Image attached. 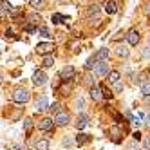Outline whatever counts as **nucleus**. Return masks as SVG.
I'll list each match as a JSON object with an SVG mask.
<instances>
[{
  "instance_id": "c756f323",
  "label": "nucleus",
  "mask_w": 150,
  "mask_h": 150,
  "mask_svg": "<svg viewBox=\"0 0 150 150\" xmlns=\"http://www.w3.org/2000/svg\"><path fill=\"white\" fill-rule=\"evenodd\" d=\"M40 33H42V36H49V29H47V27H42Z\"/></svg>"
},
{
  "instance_id": "cd10ccee",
  "label": "nucleus",
  "mask_w": 150,
  "mask_h": 150,
  "mask_svg": "<svg viewBox=\"0 0 150 150\" xmlns=\"http://www.w3.org/2000/svg\"><path fill=\"white\" fill-rule=\"evenodd\" d=\"M29 20H31V22H35V24H38V22H40L42 18H40L38 15H31V16H29Z\"/></svg>"
},
{
  "instance_id": "ddd939ff",
  "label": "nucleus",
  "mask_w": 150,
  "mask_h": 150,
  "mask_svg": "<svg viewBox=\"0 0 150 150\" xmlns=\"http://www.w3.org/2000/svg\"><path fill=\"white\" fill-rule=\"evenodd\" d=\"M87 123H89V117L87 116H85V114H80L78 116V130H81V128H85V127H87Z\"/></svg>"
},
{
  "instance_id": "412c9836",
  "label": "nucleus",
  "mask_w": 150,
  "mask_h": 150,
  "mask_svg": "<svg viewBox=\"0 0 150 150\" xmlns=\"http://www.w3.org/2000/svg\"><path fill=\"white\" fill-rule=\"evenodd\" d=\"M141 92L145 96H150V81H143L141 83Z\"/></svg>"
},
{
  "instance_id": "2f4dec72",
  "label": "nucleus",
  "mask_w": 150,
  "mask_h": 150,
  "mask_svg": "<svg viewBox=\"0 0 150 150\" xmlns=\"http://www.w3.org/2000/svg\"><path fill=\"white\" fill-rule=\"evenodd\" d=\"M58 107H60V105H58V103H52V105H51V107H49V109H51V110H58Z\"/></svg>"
},
{
  "instance_id": "1a4fd4ad",
  "label": "nucleus",
  "mask_w": 150,
  "mask_h": 150,
  "mask_svg": "<svg viewBox=\"0 0 150 150\" xmlns=\"http://www.w3.org/2000/svg\"><path fill=\"white\" fill-rule=\"evenodd\" d=\"M127 40H128V44L130 45H137L139 44V33H137V29H130L127 33Z\"/></svg>"
},
{
  "instance_id": "2eb2a0df",
  "label": "nucleus",
  "mask_w": 150,
  "mask_h": 150,
  "mask_svg": "<svg viewBox=\"0 0 150 150\" xmlns=\"http://www.w3.org/2000/svg\"><path fill=\"white\" fill-rule=\"evenodd\" d=\"M110 134H112V141L114 143H120V134H121V130L117 127H112L110 128Z\"/></svg>"
},
{
  "instance_id": "7c9ffc66",
  "label": "nucleus",
  "mask_w": 150,
  "mask_h": 150,
  "mask_svg": "<svg viewBox=\"0 0 150 150\" xmlns=\"http://www.w3.org/2000/svg\"><path fill=\"white\" fill-rule=\"evenodd\" d=\"M9 150H22V146H20V145H11Z\"/></svg>"
},
{
  "instance_id": "9d476101",
  "label": "nucleus",
  "mask_w": 150,
  "mask_h": 150,
  "mask_svg": "<svg viewBox=\"0 0 150 150\" xmlns=\"http://www.w3.org/2000/svg\"><path fill=\"white\" fill-rule=\"evenodd\" d=\"M47 107H49V103H47V98H45V96L38 98V100H36V103H35V109H36V110H45Z\"/></svg>"
},
{
  "instance_id": "7ed1b4c3",
  "label": "nucleus",
  "mask_w": 150,
  "mask_h": 150,
  "mask_svg": "<svg viewBox=\"0 0 150 150\" xmlns=\"http://www.w3.org/2000/svg\"><path fill=\"white\" fill-rule=\"evenodd\" d=\"M52 49H54V44H51V42H40L36 45L38 54H49V52H52Z\"/></svg>"
},
{
  "instance_id": "f03ea898",
  "label": "nucleus",
  "mask_w": 150,
  "mask_h": 150,
  "mask_svg": "<svg viewBox=\"0 0 150 150\" xmlns=\"http://www.w3.org/2000/svg\"><path fill=\"white\" fill-rule=\"evenodd\" d=\"M29 98H31V94L27 89H15V92H13V101H16V103H27Z\"/></svg>"
},
{
  "instance_id": "4468645a",
  "label": "nucleus",
  "mask_w": 150,
  "mask_h": 150,
  "mask_svg": "<svg viewBox=\"0 0 150 150\" xmlns=\"http://www.w3.org/2000/svg\"><path fill=\"white\" fill-rule=\"evenodd\" d=\"M72 87H74V81H72V80H69L67 83H63V85H62L60 92H62V94H69V92L72 91Z\"/></svg>"
},
{
  "instance_id": "6ab92c4d",
  "label": "nucleus",
  "mask_w": 150,
  "mask_h": 150,
  "mask_svg": "<svg viewBox=\"0 0 150 150\" xmlns=\"http://www.w3.org/2000/svg\"><path fill=\"white\" fill-rule=\"evenodd\" d=\"M89 139H91V136H87V134H78L76 143H78V145H83V143H87Z\"/></svg>"
},
{
  "instance_id": "c9c22d12",
  "label": "nucleus",
  "mask_w": 150,
  "mask_h": 150,
  "mask_svg": "<svg viewBox=\"0 0 150 150\" xmlns=\"http://www.w3.org/2000/svg\"><path fill=\"white\" fill-rule=\"evenodd\" d=\"M27 150H36V148H27Z\"/></svg>"
},
{
  "instance_id": "423d86ee",
  "label": "nucleus",
  "mask_w": 150,
  "mask_h": 150,
  "mask_svg": "<svg viewBox=\"0 0 150 150\" xmlns=\"http://www.w3.org/2000/svg\"><path fill=\"white\" fill-rule=\"evenodd\" d=\"M54 117H44V120L40 121V130H44V132H49V130H52V127H54Z\"/></svg>"
},
{
  "instance_id": "f8f14e48",
  "label": "nucleus",
  "mask_w": 150,
  "mask_h": 150,
  "mask_svg": "<svg viewBox=\"0 0 150 150\" xmlns=\"http://www.w3.org/2000/svg\"><path fill=\"white\" fill-rule=\"evenodd\" d=\"M105 11L109 13V15H114L117 11V6H116L114 0H107V2H105Z\"/></svg>"
},
{
  "instance_id": "72a5a7b5",
  "label": "nucleus",
  "mask_w": 150,
  "mask_h": 150,
  "mask_svg": "<svg viewBox=\"0 0 150 150\" xmlns=\"http://www.w3.org/2000/svg\"><path fill=\"white\" fill-rule=\"evenodd\" d=\"M134 139H137V141H139V139H141V134H139V132H136V134H134Z\"/></svg>"
},
{
  "instance_id": "f257e3e1",
  "label": "nucleus",
  "mask_w": 150,
  "mask_h": 150,
  "mask_svg": "<svg viewBox=\"0 0 150 150\" xmlns=\"http://www.w3.org/2000/svg\"><path fill=\"white\" fill-rule=\"evenodd\" d=\"M107 58H109V49L101 47V49H100L98 52H94V56H92V58H89V62L85 63V67H87V69H91V67L94 65L96 62H105Z\"/></svg>"
},
{
  "instance_id": "6e6552de",
  "label": "nucleus",
  "mask_w": 150,
  "mask_h": 150,
  "mask_svg": "<svg viewBox=\"0 0 150 150\" xmlns=\"http://www.w3.org/2000/svg\"><path fill=\"white\" fill-rule=\"evenodd\" d=\"M45 81H47V74H45L44 71H36V72L33 74V83L38 85V87H40V85H44Z\"/></svg>"
},
{
  "instance_id": "a211bd4d",
  "label": "nucleus",
  "mask_w": 150,
  "mask_h": 150,
  "mask_svg": "<svg viewBox=\"0 0 150 150\" xmlns=\"http://www.w3.org/2000/svg\"><path fill=\"white\" fill-rule=\"evenodd\" d=\"M24 128H25V134L29 136V134H31V130H33V120H31V117L24 120Z\"/></svg>"
},
{
  "instance_id": "4be33fe9",
  "label": "nucleus",
  "mask_w": 150,
  "mask_h": 150,
  "mask_svg": "<svg viewBox=\"0 0 150 150\" xmlns=\"http://www.w3.org/2000/svg\"><path fill=\"white\" fill-rule=\"evenodd\" d=\"M11 4H9V2H6V0H2V15H6L7 11H11Z\"/></svg>"
},
{
  "instance_id": "5701e85b",
  "label": "nucleus",
  "mask_w": 150,
  "mask_h": 150,
  "mask_svg": "<svg viewBox=\"0 0 150 150\" xmlns=\"http://www.w3.org/2000/svg\"><path fill=\"white\" fill-rule=\"evenodd\" d=\"M44 65L45 67H52V65H54V58H52V56H45L44 58Z\"/></svg>"
},
{
  "instance_id": "dca6fc26",
  "label": "nucleus",
  "mask_w": 150,
  "mask_h": 150,
  "mask_svg": "<svg viewBox=\"0 0 150 150\" xmlns=\"http://www.w3.org/2000/svg\"><path fill=\"white\" fill-rule=\"evenodd\" d=\"M116 54H117V56L127 58V56H128V49H127L125 45H117V47H116Z\"/></svg>"
},
{
  "instance_id": "473e14b6",
  "label": "nucleus",
  "mask_w": 150,
  "mask_h": 150,
  "mask_svg": "<svg viewBox=\"0 0 150 150\" xmlns=\"http://www.w3.org/2000/svg\"><path fill=\"white\" fill-rule=\"evenodd\" d=\"M116 91H123V85L121 83H116Z\"/></svg>"
},
{
  "instance_id": "b1692460",
  "label": "nucleus",
  "mask_w": 150,
  "mask_h": 150,
  "mask_svg": "<svg viewBox=\"0 0 150 150\" xmlns=\"http://www.w3.org/2000/svg\"><path fill=\"white\" fill-rule=\"evenodd\" d=\"M31 6L35 9H42L44 7V0H31Z\"/></svg>"
},
{
  "instance_id": "c85d7f7f",
  "label": "nucleus",
  "mask_w": 150,
  "mask_h": 150,
  "mask_svg": "<svg viewBox=\"0 0 150 150\" xmlns=\"http://www.w3.org/2000/svg\"><path fill=\"white\" fill-rule=\"evenodd\" d=\"M76 107H78V110H80V109H83V107H85V101H83V98L76 100Z\"/></svg>"
},
{
  "instance_id": "a878e982",
  "label": "nucleus",
  "mask_w": 150,
  "mask_h": 150,
  "mask_svg": "<svg viewBox=\"0 0 150 150\" xmlns=\"http://www.w3.org/2000/svg\"><path fill=\"white\" fill-rule=\"evenodd\" d=\"M101 92H103V98H109V100L112 98V92H110L109 89H107L105 85H101Z\"/></svg>"
},
{
  "instance_id": "39448f33",
  "label": "nucleus",
  "mask_w": 150,
  "mask_h": 150,
  "mask_svg": "<svg viewBox=\"0 0 150 150\" xmlns=\"http://www.w3.org/2000/svg\"><path fill=\"white\" fill-rule=\"evenodd\" d=\"M69 112H65V110H60L56 116H54V121H56V125H60V127H63V125H67L69 123Z\"/></svg>"
},
{
  "instance_id": "aec40b11",
  "label": "nucleus",
  "mask_w": 150,
  "mask_h": 150,
  "mask_svg": "<svg viewBox=\"0 0 150 150\" xmlns=\"http://www.w3.org/2000/svg\"><path fill=\"white\" fill-rule=\"evenodd\" d=\"M109 81H110V83H117V81H120V72H117V71H112V72L109 74Z\"/></svg>"
},
{
  "instance_id": "393cba45",
  "label": "nucleus",
  "mask_w": 150,
  "mask_h": 150,
  "mask_svg": "<svg viewBox=\"0 0 150 150\" xmlns=\"http://www.w3.org/2000/svg\"><path fill=\"white\" fill-rule=\"evenodd\" d=\"M98 11H100V7H98V6L94 4V6H91V7H89L87 15H89V16H92V15H98Z\"/></svg>"
},
{
  "instance_id": "9b49d317",
  "label": "nucleus",
  "mask_w": 150,
  "mask_h": 150,
  "mask_svg": "<svg viewBox=\"0 0 150 150\" xmlns=\"http://www.w3.org/2000/svg\"><path fill=\"white\" fill-rule=\"evenodd\" d=\"M91 98L94 101H100L103 98V92H101V87H91Z\"/></svg>"
},
{
  "instance_id": "bb28decb",
  "label": "nucleus",
  "mask_w": 150,
  "mask_h": 150,
  "mask_svg": "<svg viewBox=\"0 0 150 150\" xmlns=\"http://www.w3.org/2000/svg\"><path fill=\"white\" fill-rule=\"evenodd\" d=\"M52 22H54V24L63 22V16H62V15H52Z\"/></svg>"
},
{
  "instance_id": "f704fd0d",
  "label": "nucleus",
  "mask_w": 150,
  "mask_h": 150,
  "mask_svg": "<svg viewBox=\"0 0 150 150\" xmlns=\"http://www.w3.org/2000/svg\"><path fill=\"white\" fill-rule=\"evenodd\" d=\"M146 127H148V128H150V114H148V116H146Z\"/></svg>"
},
{
  "instance_id": "0eeeda50",
  "label": "nucleus",
  "mask_w": 150,
  "mask_h": 150,
  "mask_svg": "<svg viewBox=\"0 0 150 150\" xmlns=\"http://www.w3.org/2000/svg\"><path fill=\"white\" fill-rule=\"evenodd\" d=\"M74 74H76L74 67H72V65H67V67L62 69V80H63V81H69V80L74 78Z\"/></svg>"
},
{
  "instance_id": "f3484780",
  "label": "nucleus",
  "mask_w": 150,
  "mask_h": 150,
  "mask_svg": "<svg viewBox=\"0 0 150 150\" xmlns=\"http://www.w3.org/2000/svg\"><path fill=\"white\" fill-rule=\"evenodd\" d=\"M36 150H49V141L47 139H40V141H36Z\"/></svg>"
},
{
  "instance_id": "20e7f679",
  "label": "nucleus",
  "mask_w": 150,
  "mask_h": 150,
  "mask_svg": "<svg viewBox=\"0 0 150 150\" xmlns=\"http://www.w3.org/2000/svg\"><path fill=\"white\" fill-rule=\"evenodd\" d=\"M94 74H96L98 78H103V76H107V74H109V63H105V62L98 63V65L94 67Z\"/></svg>"
}]
</instances>
